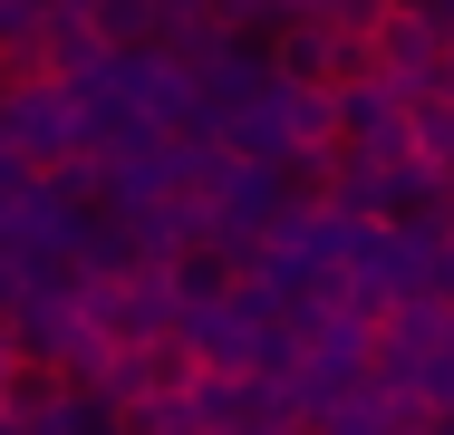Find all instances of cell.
I'll list each match as a JSON object with an SVG mask.
<instances>
[{
	"label": "cell",
	"mask_w": 454,
	"mask_h": 435,
	"mask_svg": "<svg viewBox=\"0 0 454 435\" xmlns=\"http://www.w3.org/2000/svg\"><path fill=\"white\" fill-rule=\"evenodd\" d=\"M213 10H223V29H242V39H271V29L300 10V0H213Z\"/></svg>",
	"instance_id": "8"
},
{
	"label": "cell",
	"mask_w": 454,
	"mask_h": 435,
	"mask_svg": "<svg viewBox=\"0 0 454 435\" xmlns=\"http://www.w3.org/2000/svg\"><path fill=\"white\" fill-rule=\"evenodd\" d=\"M106 20L97 10H78V0H49V20H39V49H29V68H59V78H78L88 87L97 68H106Z\"/></svg>",
	"instance_id": "6"
},
{
	"label": "cell",
	"mask_w": 454,
	"mask_h": 435,
	"mask_svg": "<svg viewBox=\"0 0 454 435\" xmlns=\"http://www.w3.org/2000/svg\"><path fill=\"white\" fill-rule=\"evenodd\" d=\"M435 10H445V20H454V0H435Z\"/></svg>",
	"instance_id": "11"
},
{
	"label": "cell",
	"mask_w": 454,
	"mask_h": 435,
	"mask_svg": "<svg viewBox=\"0 0 454 435\" xmlns=\"http://www.w3.org/2000/svg\"><path fill=\"white\" fill-rule=\"evenodd\" d=\"M300 10H329V20H348V29H367V39H377V20H387L396 0H300Z\"/></svg>",
	"instance_id": "9"
},
{
	"label": "cell",
	"mask_w": 454,
	"mask_h": 435,
	"mask_svg": "<svg viewBox=\"0 0 454 435\" xmlns=\"http://www.w3.org/2000/svg\"><path fill=\"white\" fill-rule=\"evenodd\" d=\"M0 146L20 155V165H68L78 146H88V97H78V78H59V68H10L0 78Z\"/></svg>",
	"instance_id": "1"
},
{
	"label": "cell",
	"mask_w": 454,
	"mask_h": 435,
	"mask_svg": "<svg viewBox=\"0 0 454 435\" xmlns=\"http://www.w3.org/2000/svg\"><path fill=\"white\" fill-rule=\"evenodd\" d=\"M367 49H377V68L406 87L416 107H426V97H445V10H435V0H396V10L377 20V39H367Z\"/></svg>",
	"instance_id": "5"
},
{
	"label": "cell",
	"mask_w": 454,
	"mask_h": 435,
	"mask_svg": "<svg viewBox=\"0 0 454 435\" xmlns=\"http://www.w3.org/2000/svg\"><path fill=\"white\" fill-rule=\"evenodd\" d=\"M271 68L280 78H319V87H348L377 68V49H367V29L348 20H329V10H290L271 29Z\"/></svg>",
	"instance_id": "3"
},
{
	"label": "cell",
	"mask_w": 454,
	"mask_h": 435,
	"mask_svg": "<svg viewBox=\"0 0 454 435\" xmlns=\"http://www.w3.org/2000/svg\"><path fill=\"white\" fill-rule=\"evenodd\" d=\"M271 339H280V310L252 290V281L193 290V300H184V329H175V348L193 358V368H262Z\"/></svg>",
	"instance_id": "2"
},
{
	"label": "cell",
	"mask_w": 454,
	"mask_h": 435,
	"mask_svg": "<svg viewBox=\"0 0 454 435\" xmlns=\"http://www.w3.org/2000/svg\"><path fill=\"white\" fill-rule=\"evenodd\" d=\"M106 39H165V0H97Z\"/></svg>",
	"instance_id": "7"
},
{
	"label": "cell",
	"mask_w": 454,
	"mask_h": 435,
	"mask_svg": "<svg viewBox=\"0 0 454 435\" xmlns=\"http://www.w3.org/2000/svg\"><path fill=\"white\" fill-rule=\"evenodd\" d=\"M20 368H29V358H20V339H10V320H0V416H10V387H20Z\"/></svg>",
	"instance_id": "10"
},
{
	"label": "cell",
	"mask_w": 454,
	"mask_h": 435,
	"mask_svg": "<svg viewBox=\"0 0 454 435\" xmlns=\"http://www.w3.org/2000/svg\"><path fill=\"white\" fill-rule=\"evenodd\" d=\"M339 136H348L358 155H377V165H406V155L426 146V126H416V97L387 78V68H367V78L339 87Z\"/></svg>",
	"instance_id": "4"
}]
</instances>
